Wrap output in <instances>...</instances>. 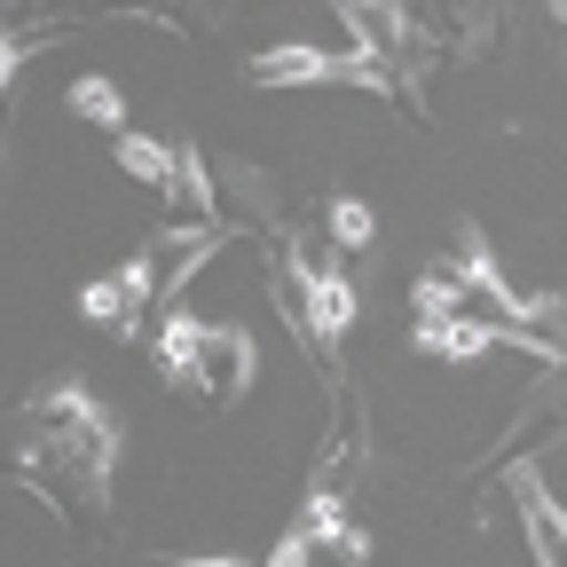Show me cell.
<instances>
[{"label": "cell", "mask_w": 567, "mask_h": 567, "mask_svg": "<svg viewBox=\"0 0 567 567\" xmlns=\"http://www.w3.org/2000/svg\"><path fill=\"white\" fill-rule=\"evenodd\" d=\"M551 17H559V24H567V0H551Z\"/></svg>", "instance_id": "17"}, {"label": "cell", "mask_w": 567, "mask_h": 567, "mask_svg": "<svg viewBox=\"0 0 567 567\" xmlns=\"http://www.w3.org/2000/svg\"><path fill=\"white\" fill-rule=\"evenodd\" d=\"M331 9H339V24L354 32V48L379 55L386 71H425V63H417V55H425V32L410 24L402 0H331Z\"/></svg>", "instance_id": "3"}, {"label": "cell", "mask_w": 567, "mask_h": 567, "mask_svg": "<svg viewBox=\"0 0 567 567\" xmlns=\"http://www.w3.org/2000/svg\"><path fill=\"white\" fill-rule=\"evenodd\" d=\"M457 268H465V284H473V292H481L496 316H505V323H520V316H528V292L505 276V260L488 252V237H481L473 221H457Z\"/></svg>", "instance_id": "7"}, {"label": "cell", "mask_w": 567, "mask_h": 567, "mask_svg": "<svg viewBox=\"0 0 567 567\" xmlns=\"http://www.w3.org/2000/svg\"><path fill=\"white\" fill-rule=\"evenodd\" d=\"M24 450H32V457L48 450V457H55V465L80 481L95 505H103L126 434H118V417H111L80 379H48V386H32V394H24Z\"/></svg>", "instance_id": "1"}, {"label": "cell", "mask_w": 567, "mask_h": 567, "mask_svg": "<svg viewBox=\"0 0 567 567\" xmlns=\"http://www.w3.org/2000/svg\"><path fill=\"white\" fill-rule=\"evenodd\" d=\"M371 237H379V213L363 197H331V245L339 252H363Z\"/></svg>", "instance_id": "14"}, {"label": "cell", "mask_w": 567, "mask_h": 567, "mask_svg": "<svg viewBox=\"0 0 567 567\" xmlns=\"http://www.w3.org/2000/svg\"><path fill=\"white\" fill-rule=\"evenodd\" d=\"M245 87H371V95H394L402 80L363 55V48H308V40H284L268 55L245 63Z\"/></svg>", "instance_id": "2"}, {"label": "cell", "mask_w": 567, "mask_h": 567, "mask_svg": "<svg viewBox=\"0 0 567 567\" xmlns=\"http://www.w3.org/2000/svg\"><path fill=\"white\" fill-rule=\"evenodd\" d=\"M174 567H252V559H237V551H205V559H174Z\"/></svg>", "instance_id": "16"}, {"label": "cell", "mask_w": 567, "mask_h": 567, "mask_svg": "<svg viewBox=\"0 0 567 567\" xmlns=\"http://www.w3.org/2000/svg\"><path fill=\"white\" fill-rule=\"evenodd\" d=\"M205 339H213V316H166L158 323V371L174 394H205Z\"/></svg>", "instance_id": "8"}, {"label": "cell", "mask_w": 567, "mask_h": 567, "mask_svg": "<svg viewBox=\"0 0 567 567\" xmlns=\"http://www.w3.org/2000/svg\"><path fill=\"white\" fill-rule=\"evenodd\" d=\"M252 379H260L252 331H245V323H213V339H205V402H213V410H237V402L252 394Z\"/></svg>", "instance_id": "5"}, {"label": "cell", "mask_w": 567, "mask_h": 567, "mask_svg": "<svg viewBox=\"0 0 567 567\" xmlns=\"http://www.w3.org/2000/svg\"><path fill=\"white\" fill-rule=\"evenodd\" d=\"M505 488H513V505H520V536H528L536 567H567V505H551V488L536 481V465H513Z\"/></svg>", "instance_id": "6"}, {"label": "cell", "mask_w": 567, "mask_h": 567, "mask_svg": "<svg viewBox=\"0 0 567 567\" xmlns=\"http://www.w3.org/2000/svg\"><path fill=\"white\" fill-rule=\"evenodd\" d=\"M111 158L142 182V189H174V151H166V142H151V134H111Z\"/></svg>", "instance_id": "10"}, {"label": "cell", "mask_w": 567, "mask_h": 567, "mask_svg": "<svg viewBox=\"0 0 567 567\" xmlns=\"http://www.w3.org/2000/svg\"><path fill=\"white\" fill-rule=\"evenodd\" d=\"M151 300H158V268L142 260V252H126V268H111V276L80 284V316H87L95 331H134Z\"/></svg>", "instance_id": "4"}, {"label": "cell", "mask_w": 567, "mask_h": 567, "mask_svg": "<svg viewBox=\"0 0 567 567\" xmlns=\"http://www.w3.org/2000/svg\"><path fill=\"white\" fill-rule=\"evenodd\" d=\"M166 197H182L197 221H213V174H205V151L197 142H174V189Z\"/></svg>", "instance_id": "12"}, {"label": "cell", "mask_w": 567, "mask_h": 567, "mask_svg": "<svg viewBox=\"0 0 567 567\" xmlns=\"http://www.w3.org/2000/svg\"><path fill=\"white\" fill-rule=\"evenodd\" d=\"M513 323H465V316H417L410 347L417 354H442V363H473V354H488L496 339H505Z\"/></svg>", "instance_id": "9"}, {"label": "cell", "mask_w": 567, "mask_h": 567, "mask_svg": "<svg viewBox=\"0 0 567 567\" xmlns=\"http://www.w3.org/2000/svg\"><path fill=\"white\" fill-rule=\"evenodd\" d=\"M465 292H473L465 268H425V276L410 284V308H417V316H457V308H465Z\"/></svg>", "instance_id": "13"}, {"label": "cell", "mask_w": 567, "mask_h": 567, "mask_svg": "<svg viewBox=\"0 0 567 567\" xmlns=\"http://www.w3.org/2000/svg\"><path fill=\"white\" fill-rule=\"evenodd\" d=\"M71 111H80L87 126H111V134H126V95L111 87V80H95V71H87V80H71V95H63Z\"/></svg>", "instance_id": "11"}, {"label": "cell", "mask_w": 567, "mask_h": 567, "mask_svg": "<svg viewBox=\"0 0 567 567\" xmlns=\"http://www.w3.org/2000/svg\"><path fill=\"white\" fill-rule=\"evenodd\" d=\"M308 544H316V536H308V528H292V536H284V544H276L260 567H308Z\"/></svg>", "instance_id": "15"}]
</instances>
